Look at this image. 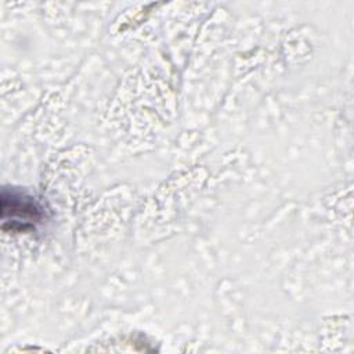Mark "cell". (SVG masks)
<instances>
[{
  "mask_svg": "<svg viewBox=\"0 0 354 354\" xmlns=\"http://www.w3.org/2000/svg\"><path fill=\"white\" fill-rule=\"evenodd\" d=\"M41 209L33 201L19 191H1V221L3 230L10 224L11 231L25 232L32 230L41 220Z\"/></svg>",
  "mask_w": 354,
  "mask_h": 354,
  "instance_id": "obj_1",
  "label": "cell"
}]
</instances>
